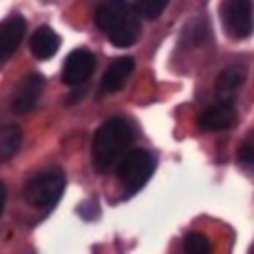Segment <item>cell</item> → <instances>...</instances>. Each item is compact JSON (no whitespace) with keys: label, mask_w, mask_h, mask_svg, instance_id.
Instances as JSON below:
<instances>
[{"label":"cell","mask_w":254,"mask_h":254,"mask_svg":"<svg viewBox=\"0 0 254 254\" xmlns=\"http://www.w3.org/2000/svg\"><path fill=\"white\" fill-rule=\"evenodd\" d=\"M133 129L123 117L107 119L93 135L91 143V161L93 167L101 173L117 165L133 143Z\"/></svg>","instance_id":"obj_1"},{"label":"cell","mask_w":254,"mask_h":254,"mask_svg":"<svg viewBox=\"0 0 254 254\" xmlns=\"http://www.w3.org/2000/svg\"><path fill=\"white\" fill-rule=\"evenodd\" d=\"M95 24L103 30L109 42L117 48H129L141 34V20L125 2H105L95 12Z\"/></svg>","instance_id":"obj_2"},{"label":"cell","mask_w":254,"mask_h":254,"mask_svg":"<svg viewBox=\"0 0 254 254\" xmlns=\"http://www.w3.org/2000/svg\"><path fill=\"white\" fill-rule=\"evenodd\" d=\"M153 171H155V159L145 149L127 151L117 165V177L127 194L137 192L149 181Z\"/></svg>","instance_id":"obj_3"},{"label":"cell","mask_w":254,"mask_h":254,"mask_svg":"<svg viewBox=\"0 0 254 254\" xmlns=\"http://www.w3.org/2000/svg\"><path fill=\"white\" fill-rule=\"evenodd\" d=\"M65 187V177L60 169H50L44 173L34 175L24 189V196L30 204L38 208H50L54 206Z\"/></svg>","instance_id":"obj_4"},{"label":"cell","mask_w":254,"mask_h":254,"mask_svg":"<svg viewBox=\"0 0 254 254\" xmlns=\"http://www.w3.org/2000/svg\"><path fill=\"white\" fill-rule=\"evenodd\" d=\"M226 32L232 38H248L252 34V2H226L220 8Z\"/></svg>","instance_id":"obj_5"},{"label":"cell","mask_w":254,"mask_h":254,"mask_svg":"<svg viewBox=\"0 0 254 254\" xmlns=\"http://www.w3.org/2000/svg\"><path fill=\"white\" fill-rule=\"evenodd\" d=\"M93 69H95V56L89 50L79 48L65 58L62 79L67 85H81L91 77Z\"/></svg>","instance_id":"obj_6"},{"label":"cell","mask_w":254,"mask_h":254,"mask_svg":"<svg viewBox=\"0 0 254 254\" xmlns=\"http://www.w3.org/2000/svg\"><path fill=\"white\" fill-rule=\"evenodd\" d=\"M44 85H46V81H44V77L40 75V73H30V75H26L22 81H20V85H18V89L14 91V99H12V109H14V113H28L34 105H36V101L40 99V95H42V91H44Z\"/></svg>","instance_id":"obj_7"},{"label":"cell","mask_w":254,"mask_h":254,"mask_svg":"<svg viewBox=\"0 0 254 254\" xmlns=\"http://www.w3.org/2000/svg\"><path fill=\"white\" fill-rule=\"evenodd\" d=\"M26 34V20L22 16H10L0 26V65L12 58Z\"/></svg>","instance_id":"obj_8"},{"label":"cell","mask_w":254,"mask_h":254,"mask_svg":"<svg viewBox=\"0 0 254 254\" xmlns=\"http://www.w3.org/2000/svg\"><path fill=\"white\" fill-rule=\"evenodd\" d=\"M236 121V109L232 103H214L206 107L198 117V127L204 131H224Z\"/></svg>","instance_id":"obj_9"},{"label":"cell","mask_w":254,"mask_h":254,"mask_svg":"<svg viewBox=\"0 0 254 254\" xmlns=\"http://www.w3.org/2000/svg\"><path fill=\"white\" fill-rule=\"evenodd\" d=\"M135 69V60L133 58H117L111 62V65L107 67V71L103 73V79H101V89L105 93H113V91H119L125 83H127V77L133 73Z\"/></svg>","instance_id":"obj_10"},{"label":"cell","mask_w":254,"mask_h":254,"mask_svg":"<svg viewBox=\"0 0 254 254\" xmlns=\"http://www.w3.org/2000/svg\"><path fill=\"white\" fill-rule=\"evenodd\" d=\"M60 36L52 28L40 26L30 38V52L36 60H52L60 50Z\"/></svg>","instance_id":"obj_11"},{"label":"cell","mask_w":254,"mask_h":254,"mask_svg":"<svg viewBox=\"0 0 254 254\" xmlns=\"http://www.w3.org/2000/svg\"><path fill=\"white\" fill-rule=\"evenodd\" d=\"M244 79H246V71L240 65H228L216 77V93L224 103H232L234 95L244 85Z\"/></svg>","instance_id":"obj_12"},{"label":"cell","mask_w":254,"mask_h":254,"mask_svg":"<svg viewBox=\"0 0 254 254\" xmlns=\"http://www.w3.org/2000/svg\"><path fill=\"white\" fill-rule=\"evenodd\" d=\"M20 141H22V131L18 125H10L0 133V163L16 155V151L20 149Z\"/></svg>","instance_id":"obj_13"},{"label":"cell","mask_w":254,"mask_h":254,"mask_svg":"<svg viewBox=\"0 0 254 254\" xmlns=\"http://www.w3.org/2000/svg\"><path fill=\"white\" fill-rule=\"evenodd\" d=\"M131 8L135 10V14L145 20H155L163 14V10L167 8V0H141V2H135L131 4Z\"/></svg>","instance_id":"obj_14"},{"label":"cell","mask_w":254,"mask_h":254,"mask_svg":"<svg viewBox=\"0 0 254 254\" xmlns=\"http://www.w3.org/2000/svg\"><path fill=\"white\" fill-rule=\"evenodd\" d=\"M185 252L187 254H210V242L204 234L192 232L185 238Z\"/></svg>","instance_id":"obj_15"},{"label":"cell","mask_w":254,"mask_h":254,"mask_svg":"<svg viewBox=\"0 0 254 254\" xmlns=\"http://www.w3.org/2000/svg\"><path fill=\"white\" fill-rule=\"evenodd\" d=\"M238 159H240L244 165H252V161H254V151H252V143H250V141H246V143L242 145V149H240V153H238Z\"/></svg>","instance_id":"obj_16"},{"label":"cell","mask_w":254,"mask_h":254,"mask_svg":"<svg viewBox=\"0 0 254 254\" xmlns=\"http://www.w3.org/2000/svg\"><path fill=\"white\" fill-rule=\"evenodd\" d=\"M4 200H6V187H4V183H0V214L4 208Z\"/></svg>","instance_id":"obj_17"}]
</instances>
